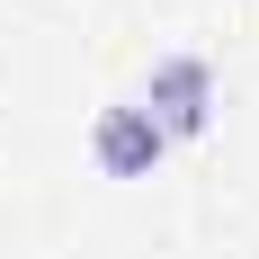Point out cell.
<instances>
[{
  "label": "cell",
  "instance_id": "6da1fadb",
  "mask_svg": "<svg viewBox=\"0 0 259 259\" xmlns=\"http://www.w3.org/2000/svg\"><path fill=\"white\" fill-rule=\"evenodd\" d=\"M134 107H143L170 143H179V134H206L214 125V72H206V54H161Z\"/></svg>",
  "mask_w": 259,
  "mask_h": 259
},
{
  "label": "cell",
  "instance_id": "7a4b0ae2",
  "mask_svg": "<svg viewBox=\"0 0 259 259\" xmlns=\"http://www.w3.org/2000/svg\"><path fill=\"white\" fill-rule=\"evenodd\" d=\"M90 152H99V170L107 179H152V161L170 152V134L143 116V107H99V125H90Z\"/></svg>",
  "mask_w": 259,
  "mask_h": 259
}]
</instances>
